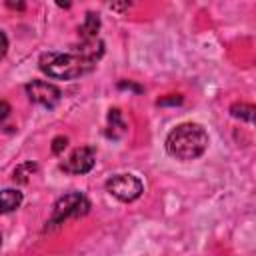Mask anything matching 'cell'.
Wrapping results in <instances>:
<instances>
[{"mask_svg": "<svg viewBox=\"0 0 256 256\" xmlns=\"http://www.w3.org/2000/svg\"><path fill=\"white\" fill-rule=\"evenodd\" d=\"M104 54V42L100 38L80 42V46L72 52L48 50L38 58V68L56 80H76L88 72H92L98 60Z\"/></svg>", "mask_w": 256, "mask_h": 256, "instance_id": "6da1fadb", "label": "cell"}, {"mask_svg": "<svg viewBox=\"0 0 256 256\" xmlns=\"http://www.w3.org/2000/svg\"><path fill=\"white\" fill-rule=\"evenodd\" d=\"M210 144L208 132L198 122H182L174 126L166 136V152L182 162L200 158Z\"/></svg>", "mask_w": 256, "mask_h": 256, "instance_id": "7a4b0ae2", "label": "cell"}, {"mask_svg": "<svg viewBox=\"0 0 256 256\" xmlns=\"http://www.w3.org/2000/svg\"><path fill=\"white\" fill-rule=\"evenodd\" d=\"M90 212V200L82 194V192H68L64 196H60L54 206H52V214L50 220L46 222V230L64 224L70 218H80L86 216Z\"/></svg>", "mask_w": 256, "mask_h": 256, "instance_id": "3957f363", "label": "cell"}, {"mask_svg": "<svg viewBox=\"0 0 256 256\" xmlns=\"http://www.w3.org/2000/svg\"><path fill=\"white\" fill-rule=\"evenodd\" d=\"M104 188L110 196H114L120 202H134L144 192L142 180L134 174H114L106 180Z\"/></svg>", "mask_w": 256, "mask_h": 256, "instance_id": "277c9868", "label": "cell"}, {"mask_svg": "<svg viewBox=\"0 0 256 256\" xmlns=\"http://www.w3.org/2000/svg\"><path fill=\"white\" fill-rule=\"evenodd\" d=\"M24 90H26L30 102H34L42 108H54V106H58V102L62 98L60 88L48 80H30L24 86Z\"/></svg>", "mask_w": 256, "mask_h": 256, "instance_id": "5b68a950", "label": "cell"}, {"mask_svg": "<svg viewBox=\"0 0 256 256\" xmlns=\"http://www.w3.org/2000/svg\"><path fill=\"white\" fill-rule=\"evenodd\" d=\"M96 164V148L94 146H78L74 148L64 162H60V170L68 174H88Z\"/></svg>", "mask_w": 256, "mask_h": 256, "instance_id": "8992f818", "label": "cell"}, {"mask_svg": "<svg viewBox=\"0 0 256 256\" xmlns=\"http://www.w3.org/2000/svg\"><path fill=\"white\" fill-rule=\"evenodd\" d=\"M22 200H24V194L18 188H4V190H0V216L20 208Z\"/></svg>", "mask_w": 256, "mask_h": 256, "instance_id": "52a82bcc", "label": "cell"}, {"mask_svg": "<svg viewBox=\"0 0 256 256\" xmlns=\"http://www.w3.org/2000/svg\"><path fill=\"white\" fill-rule=\"evenodd\" d=\"M98 30H100V18L96 12H86L84 22L78 26V34L82 38V42L86 40H96L98 38Z\"/></svg>", "mask_w": 256, "mask_h": 256, "instance_id": "ba28073f", "label": "cell"}, {"mask_svg": "<svg viewBox=\"0 0 256 256\" xmlns=\"http://www.w3.org/2000/svg\"><path fill=\"white\" fill-rule=\"evenodd\" d=\"M124 132H126V122L122 118V112L118 108H112L108 112V130H106V136L120 138Z\"/></svg>", "mask_w": 256, "mask_h": 256, "instance_id": "9c48e42d", "label": "cell"}, {"mask_svg": "<svg viewBox=\"0 0 256 256\" xmlns=\"http://www.w3.org/2000/svg\"><path fill=\"white\" fill-rule=\"evenodd\" d=\"M254 112H256V108L252 104H246V102H234L230 106V114L234 118L242 120V122H250L252 124L254 122Z\"/></svg>", "mask_w": 256, "mask_h": 256, "instance_id": "30bf717a", "label": "cell"}, {"mask_svg": "<svg viewBox=\"0 0 256 256\" xmlns=\"http://www.w3.org/2000/svg\"><path fill=\"white\" fill-rule=\"evenodd\" d=\"M36 164L34 162H22L20 166H16L14 168V172H12V180L14 182H18V184H24V182H28V178L36 172Z\"/></svg>", "mask_w": 256, "mask_h": 256, "instance_id": "8fae6325", "label": "cell"}, {"mask_svg": "<svg viewBox=\"0 0 256 256\" xmlns=\"http://www.w3.org/2000/svg\"><path fill=\"white\" fill-rule=\"evenodd\" d=\"M66 146H68V138H66V136H56V138L52 140V152H54V154H60Z\"/></svg>", "mask_w": 256, "mask_h": 256, "instance_id": "7c38bea8", "label": "cell"}, {"mask_svg": "<svg viewBox=\"0 0 256 256\" xmlns=\"http://www.w3.org/2000/svg\"><path fill=\"white\" fill-rule=\"evenodd\" d=\"M6 52H8V36L0 30V60L6 56Z\"/></svg>", "mask_w": 256, "mask_h": 256, "instance_id": "4fadbf2b", "label": "cell"}, {"mask_svg": "<svg viewBox=\"0 0 256 256\" xmlns=\"http://www.w3.org/2000/svg\"><path fill=\"white\" fill-rule=\"evenodd\" d=\"M8 114H10V104H8L6 100H0V122L6 120Z\"/></svg>", "mask_w": 256, "mask_h": 256, "instance_id": "5bb4252c", "label": "cell"}, {"mask_svg": "<svg viewBox=\"0 0 256 256\" xmlns=\"http://www.w3.org/2000/svg\"><path fill=\"white\" fill-rule=\"evenodd\" d=\"M158 104L160 106H166V104H182V96L180 94H176V96H172V98H162V100H158Z\"/></svg>", "mask_w": 256, "mask_h": 256, "instance_id": "9a60e30c", "label": "cell"}, {"mask_svg": "<svg viewBox=\"0 0 256 256\" xmlns=\"http://www.w3.org/2000/svg\"><path fill=\"white\" fill-rule=\"evenodd\" d=\"M128 6H130L128 2H124V4H110L112 10H124V8H128Z\"/></svg>", "mask_w": 256, "mask_h": 256, "instance_id": "2e32d148", "label": "cell"}, {"mask_svg": "<svg viewBox=\"0 0 256 256\" xmlns=\"http://www.w3.org/2000/svg\"><path fill=\"white\" fill-rule=\"evenodd\" d=\"M6 4H8L10 8H18V10H22V8H24V4H22V2H16V4H14V2H6Z\"/></svg>", "mask_w": 256, "mask_h": 256, "instance_id": "e0dca14e", "label": "cell"}, {"mask_svg": "<svg viewBox=\"0 0 256 256\" xmlns=\"http://www.w3.org/2000/svg\"><path fill=\"white\" fill-rule=\"evenodd\" d=\"M0 248H2V234H0Z\"/></svg>", "mask_w": 256, "mask_h": 256, "instance_id": "ac0fdd59", "label": "cell"}]
</instances>
